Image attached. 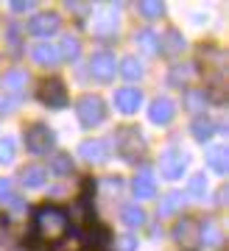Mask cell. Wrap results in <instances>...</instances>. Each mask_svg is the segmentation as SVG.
<instances>
[{"instance_id": "obj_1", "label": "cell", "mask_w": 229, "mask_h": 251, "mask_svg": "<svg viewBox=\"0 0 229 251\" xmlns=\"http://www.w3.org/2000/svg\"><path fill=\"white\" fill-rule=\"evenodd\" d=\"M67 232H70V215H67V209L45 204L34 212V232L28 237V246L36 249L39 243H45V249H39V251H48L51 246H56V243L62 240Z\"/></svg>"}, {"instance_id": "obj_2", "label": "cell", "mask_w": 229, "mask_h": 251, "mask_svg": "<svg viewBox=\"0 0 229 251\" xmlns=\"http://www.w3.org/2000/svg\"><path fill=\"white\" fill-rule=\"evenodd\" d=\"M114 148L117 153L123 156L126 162H137L145 156V137L140 134V128L137 126H120L117 131H114Z\"/></svg>"}, {"instance_id": "obj_3", "label": "cell", "mask_w": 229, "mask_h": 251, "mask_svg": "<svg viewBox=\"0 0 229 251\" xmlns=\"http://www.w3.org/2000/svg\"><path fill=\"white\" fill-rule=\"evenodd\" d=\"M76 115H79V123L84 128H95L106 120V103L104 98L98 95H81L79 103H76Z\"/></svg>"}, {"instance_id": "obj_4", "label": "cell", "mask_w": 229, "mask_h": 251, "mask_svg": "<svg viewBox=\"0 0 229 251\" xmlns=\"http://www.w3.org/2000/svg\"><path fill=\"white\" fill-rule=\"evenodd\" d=\"M187 153L182 148H168L162 156H159V173L165 176L168 181H176L187 173Z\"/></svg>"}, {"instance_id": "obj_5", "label": "cell", "mask_w": 229, "mask_h": 251, "mask_svg": "<svg viewBox=\"0 0 229 251\" xmlns=\"http://www.w3.org/2000/svg\"><path fill=\"white\" fill-rule=\"evenodd\" d=\"M53 145H56V134H53V128H48V126L34 123L26 131V148H28V153L42 156V153L53 151Z\"/></svg>"}, {"instance_id": "obj_6", "label": "cell", "mask_w": 229, "mask_h": 251, "mask_svg": "<svg viewBox=\"0 0 229 251\" xmlns=\"http://www.w3.org/2000/svg\"><path fill=\"white\" fill-rule=\"evenodd\" d=\"M173 240L182 251H199V221L196 218H179L173 224Z\"/></svg>"}, {"instance_id": "obj_7", "label": "cell", "mask_w": 229, "mask_h": 251, "mask_svg": "<svg viewBox=\"0 0 229 251\" xmlns=\"http://www.w3.org/2000/svg\"><path fill=\"white\" fill-rule=\"evenodd\" d=\"M36 98L51 109H64L67 106V87H64L62 78H45L42 84H39Z\"/></svg>"}, {"instance_id": "obj_8", "label": "cell", "mask_w": 229, "mask_h": 251, "mask_svg": "<svg viewBox=\"0 0 229 251\" xmlns=\"http://www.w3.org/2000/svg\"><path fill=\"white\" fill-rule=\"evenodd\" d=\"M89 73H92V78L101 81V84H109L114 78V73H117V62H114V56L109 50H98L92 53L89 59Z\"/></svg>"}, {"instance_id": "obj_9", "label": "cell", "mask_w": 229, "mask_h": 251, "mask_svg": "<svg viewBox=\"0 0 229 251\" xmlns=\"http://www.w3.org/2000/svg\"><path fill=\"white\" fill-rule=\"evenodd\" d=\"M59 25H62V17H59L56 11H42V14L31 17V23H28V34L39 36V39H48V36H53L56 31H59Z\"/></svg>"}, {"instance_id": "obj_10", "label": "cell", "mask_w": 229, "mask_h": 251, "mask_svg": "<svg viewBox=\"0 0 229 251\" xmlns=\"http://www.w3.org/2000/svg\"><path fill=\"white\" fill-rule=\"evenodd\" d=\"M143 106V92L137 87H120L114 92V109L120 115H134Z\"/></svg>"}, {"instance_id": "obj_11", "label": "cell", "mask_w": 229, "mask_h": 251, "mask_svg": "<svg viewBox=\"0 0 229 251\" xmlns=\"http://www.w3.org/2000/svg\"><path fill=\"white\" fill-rule=\"evenodd\" d=\"M173 115H176V103L171 98H157L154 103L148 106V117H151V123H157V126H168L171 120H173Z\"/></svg>"}, {"instance_id": "obj_12", "label": "cell", "mask_w": 229, "mask_h": 251, "mask_svg": "<svg viewBox=\"0 0 229 251\" xmlns=\"http://www.w3.org/2000/svg\"><path fill=\"white\" fill-rule=\"evenodd\" d=\"M79 153H81V159L92 162V165L106 162L109 159V143H106V140H84V143L79 145Z\"/></svg>"}, {"instance_id": "obj_13", "label": "cell", "mask_w": 229, "mask_h": 251, "mask_svg": "<svg viewBox=\"0 0 229 251\" xmlns=\"http://www.w3.org/2000/svg\"><path fill=\"white\" fill-rule=\"evenodd\" d=\"M132 193L140 198V201L157 196V179H154V173H151V171H140V173H137L134 181H132Z\"/></svg>"}, {"instance_id": "obj_14", "label": "cell", "mask_w": 229, "mask_h": 251, "mask_svg": "<svg viewBox=\"0 0 229 251\" xmlns=\"http://www.w3.org/2000/svg\"><path fill=\"white\" fill-rule=\"evenodd\" d=\"M215 131H218V123L207 115H199L193 123H190V134H193L196 143H210Z\"/></svg>"}, {"instance_id": "obj_15", "label": "cell", "mask_w": 229, "mask_h": 251, "mask_svg": "<svg viewBox=\"0 0 229 251\" xmlns=\"http://www.w3.org/2000/svg\"><path fill=\"white\" fill-rule=\"evenodd\" d=\"M20 181H23V187H28V190L45 187V181H48V168L28 165V168H23V171H20Z\"/></svg>"}, {"instance_id": "obj_16", "label": "cell", "mask_w": 229, "mask_h": 251, "mask_svg": "<svg viewBox=\"0 0 229 251\" xmlns=\"http://www.w3.org/2000/svg\"><path fill=\"white\" fill-rule=\"evenodd\" d=\"M31 56H34V62L42 64V67H53V64L62 62V59H59V50H56V45H51V42H39V45L31 50Z\"/></svg>"}, {"instance_id": "obj_17", "label": "cell", "mask_w": 229, "mask_h": 251, "mask_svg": "<svg viewBox=\"0 0 229 251\" xmlns=\"http://www.w3.org/2000/svg\"><path fill=\"white\" fill-rule=\"evenodd\" d=\"M224 240V234H221L218 224H212V221H199V243L201 246H221Z\"/></svg>"}, {"instance_id": "obj_18", "label": "cell", "mask_w": 229, "mask_h": 251, "mask_svg": "<svg viewBox=\"0 0 229 251\" xmlns=\"http://www.w3.org/2000/svg\"><path fill=\"white\" fill-rule=\"evenodd\" d=\"M207 168L218 176H227V148L224 145H212L207 151Z\"/></svg>"}, {"instance_id": "obj_19", "label": "cell", "mask_w": 229, "mask_h": 251, "mask_svg": "<svg viewBox=\"0 0 229 251\" xmlns=\"http://www.w3.org/2000/svg\"><path fill=\"white\" fill-rule=\"evenodd\" d=\"M193 73H196L193 64H173L171 73H168V84L171 87H185V84H190Z\"/></svg>"}, {"instance_id": "obj_20", "label": "cell", "mask_w": 229, "mask_h": 251, "mask_svg": "<svg viewBox=\"0 0 229 251\" xmlns=\"http://www.w3.org/2000/svg\"><path fill=\"white\" fill-rule=\"evenodd\" d=\"M120 221H123L129 229H137V226L145 224V209L137 204H126L123 209H120Z\"/></svg>"}, {"instance_id": "obj_21", "label": "cell", "mask_w": 229, "mask_h": 251, "mask_svg": "<svg viewBox=\"0 0 229 251\" xmlns=\"http://www.w3.org/2000/svg\"><path fill=\"white\" fill-rule=\"evenodd\" d=\"M56 50H59V59H62V62H76V59L81 56V45H79L76 36H64Z\"/></svg>"}, {"instance_id": "obj_22", "label": "cell", "mask_w": 229, "mask_h": 251, "mask_svg": "<svg viewBox=\"0 0 229 251\" xmlns=\"http://www.w3.org/2000/svg\"><path fill=\"white\" fill-rule=\"evenodd\" d=\"M182 48H185V39H182V34H179L176 28H171V31H165V36H159V50L179 53Z\"/></svg>"}, {"instance_id": "obj_23", "label": "cell", "mask_w": 229, "mask_h": 251, "mask_svg": "<svg viewBox=\"0 0 229 251\" xmlns=\"http://www.w3.org/2000/svg\"><path fill=\"white\" fill-rule=\"evenodd\" d=\"M134 42H137V48H143L145 53H157V50H159V34H154L151 28H143V31H137Z\"/></svg>"}, {"instance_id": "obj_24", "label": "cell", "mask_w": 229, "mask_h": 251, "mask_svg": "<svg viewBox=\"0 0 229 251\" xmlns=\"http://www.w3.org/2000/svg\"><path fill=\"white\" fill-rule=\"evenodd\" d=\"M185 198L182 193H168V196H162V201H159V215H173V212H179L182 209V204H185Z\"/></svg>"}, {"instance_id": "obj_25", "label": "cell", "mask_w": 229, "mask_h": 251, "mask_svg": "<svg viewBox=\"0 0 229 251\" xmlns=\"http://www.w3.org/2000/svg\"><path fill=\"white\" fill-rule=\"evenodd\" d=\"M207 190H210V184H207V176H204V173H196V176H190V184H187V193H185V196L196 198V201H201V198L207 196Z\"/></svg>"}, {"instance_id": "obj_26", "label": "cell", "mask_w": 229, "mask_h": 251, "mask_svg": "<svg viewBox=\"0 0 229 251\" xmlns=\"http://www.w3.org/2000/svg\"><path fill=\"white\" fill-rule=\"evenodd\" d=\"M17 156V140L14 137H0V165H11Z\"/></svg>"}, {"instance_id": "obj_27", "label": "cell", "mask_w": 229, "mask_h": 251, "mask_svg": "<svg viewBox=\"0 0 229 251\" xmlns=\"http://www.w3.org/2000/svg\"><path fill=\"white\" fill-rule=\"evenodd\" d=\"M120 73L126 75V81H137L143 78V73H145V67H143L140 59H134V56H129V59H123V64H120Z\"/></svg>"}, {"instance_id": "obj_28", "label": "cell", "mask_w": 229, "mask_h": 251, "mask_svg": "<svg viewBox=\"0 0 229 251\" xmlns=\"http://www.w3.org/2000/svg\"><path fill=\"white\" fill-rule=\"evenodd\" d=\"M51 173H56V176H67V173H73L70 153H53L51 156Z\"/></svg>"}, {"instance_id": "obj_29", "label": "cell", "mask_w": 229, "mask_h": 251, "mask_svg": "<svg viewBox=\"0 0 229 251\" xmlns=\"http://www.w3.org/2000/svg\"><path fill=\"white\" fill-rule=\"evenodd\" d=\"M26 81H28V75L23 70H11V73L3 75V87H6L9 92H20L23 87H26Z\"/></svg>"}, {"instance_id": "obj_30", "label": "cell", "mask_w": 229, "mask_h": 251, "mask_svg": "<svg viewBox=\"0 0 229 251\" xmlns=\"http://www.w3.org/2000/svg\"><path fill=\"white\" fill-rule=\"evenodd\" d=\"M140 14L145 20H157V17L165 14V6H162V3H154V0H143L140 3Z\"/></svg>"}, {"instance_id": "obj_31", "label": "cell", "mask_w": 229, "mask_h": 251, "mask_svg": "<svg viewBox=\"0 0 229 251\" xmlns=\"http://www.w3.org/2000/svg\"><path fill=\"white\" fill-rule=\"evenodd\" d=\"M0 201H11V179H0Z\"/></svg>"}, {"instance_id": "obj_32", "label": "cell", "mask_w": 229, "mask_h": 251, "mask_svg": "<svg viewBox=\"0 0 229 251\" xmlns=\"http://www.w3.org/2000/svg\"><path fill=\"white\" fill-rule=\"evenodd\" d=\"M117 249H120V251H134V249H137V240L126 234V237H120V240H117Z\"/></svg>"}, {"instance_id": "obj_33", "label": "cell", "mask_w": 229, "mask_h": 251, "mask_svg": "<svg viewBox=\"0 0 229 251\" xmlns=\"http://www.w3.org/2000/svg\"><path fill=\"white\" fill-rule=\"evenodd\" d=\"M201 100H204V90L201 92H187V106H190V109H199Z\"/></svg>"}, {"instance_id": "obj_34", "label": "cell", "mask_w": 229, "mask_h": 251, "mask_svg": "<svg viewBox=\"0 0 229 251\" xmlns=\"http://www.w3.org/2000/svg\"><path fill=\"white\" fill-rule=\"evenodd\" d=\"M31 9H34V3H31V0H26V3H23V0H14V3H11V11H17V14L31 11Z\"/></svg>"}]
</instances>
